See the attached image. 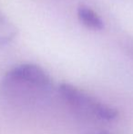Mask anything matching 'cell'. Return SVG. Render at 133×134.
Listing matches in <instances>:
<instances>
[{
    "mask_svg": "<svg viewBox=\"0 0 133 134\" xmlns=\"http://www.w3.org/2000/svg\"><path fill=\"white\" fill-rule=\"evenodd\" d=\"M52 88L49 75L39 66L21 64L11 69L1 82L4 95L31 102L48 95Z\"/></svg>",
    "mask_w": 133,
    "mask_h": 134,
    "instance_id": "obj_1",
    "label": "cell"
},
{
    "mask_svg": "<svg viewBox=\"0 0 133 134\" xmlns=\"http://www.w3.org/2000/svg\"><path fill=\"white\" fill-rule=\"evenodd\" d=\"M79 22L87 28L94 31L104 29V21L100 16L91 7L86 5H80L77 11Z\"/></svg>",
    "mask_w": 133,
    "mask_h": 134,
    "instance_id": "obj_3",
    "label": "cell"
},
{
    "mask_svg": "<svg viewBox=\"0 0 133 134\" xmlns=\"http://www.w3.org/2000/svg\"><path fill=\"white\" fill-rule=\"evenodd\" d=\"M59 91L67 104L83 116L105 121L113 120L117 117L115 109L72 85L63 83L59 86Z\"/></svg>",
    "mask_w": 133,
    "mask_h": 134,
    "instance_id": "obj_2",
    "label": "cell"
},
{
    "mask_svg": "<svg viewBox=\"0 0 133 134\" xmlns=\"http://www.w3.org/2000/svg\"><path fill=\"white\" fill-rule=\"evenodd\" d=\"M18 35L16 26L0 9V45L12 42Z\"/></svg>",
    "mask_w": 133,
    "mask_h": 134,
    "instance_id": "obj_4",
    "label": "cell"
}]
</instances>
